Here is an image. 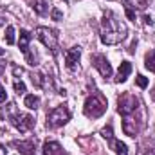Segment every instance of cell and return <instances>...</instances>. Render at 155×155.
Wrapping results in <instances>:
<instances>
[{
	"label": "cell",
	"instance_id": "6da1fadb",
	"mask_svg": "<svg viewBox=\"0 0 155 155\" xmlns=\"http://www.w3.org/2000/svg\"><path fill=\"white\" fill-rule=\"evenodd\" d=\"M126 38V25L119 22L112 11H107L101 20V41L105 45H116Z\"/></svg>",
	"mask_w": 155,
	"mask_h": 155
},
{
	"label": "cell",
	"instance_id": "7a4b0ae2",
	"mask_svg": "<svg viewBox=\"0 0 155 155\" xmlns=\"http://www.w3.org/2000/svg\"><path fill=\"white\" fill-rule=\"evenodd\" d=\"M83 112H85V116L90 117V119H97V117H101L105 112H107V99H105V96L99 94V92L88 96V97L85 99Z\"/></svg>",
	"mask_w": 155,
	"mask_h": 155
},
{
	"label": "cell",
	"instance_id": "3957f363",
	"mask_svg": "<svg viewBox=\"0 0 155 155\" xmlns=\"http://www.w3.org/2000/svg\"><path fill=\"white\" fill-rule=\"evenodd\" d=\"M15 107H16V105H9V112H7L9 121H11V124H13L18 132L25 134V132H29V130L35 126V117L27 116V114H20V112H16Z\"/></svg>",
	"mask_w": 155,
	"mask_h": 155
},
{
	"label": "cell",
	"instance_id": "277c9868",
	"mask_svg": "<svg viewBox=\"0 0 155 155\" xmlns=\"http://www.w3.org/2000/svg\"><path fill=\"white\" fill-rule=\"evenodd\" d=\"M137 110H139V99L134 94L124 92V94L119 96V99H117V112L123 117L134 116Z\"/></svg>",
	"mask_w": 155,
	"mask_h": 155
},
{
	"label": "cell",
	"instance_id": "5b68a950",
	"mask_svg": "<svg viewBox=\"0 0 155 155\" xmlns=\"http://www.w3.org/2000/svg\"><path fill=\"white\" fill-rule=\"evenodd\" d=\"M69 119H71V110H69L65 105H60V107L52 108V110L47 114V126L58 128V126H63Z\"/></svg>",
	"mask_w": 155,
	"mask_h": 155
},
{
	"label": "cell",
	"instance_id": "8992f818",
	"mask_svg": "<svg viewBox=\"0 0 155 155\" xmlns=\"http://www.w3.org/2000/svg\"><path fill=\"white\" fill-rule=\"evenodd\" d=\"M36 38L47 49H51V52H56L58 51V35H56V31H52L49 27H38L36 29Z\"/></svg>",
	"mask_w": 155,
	"mask_h": 155
},
{
	"label": "cell",
	"instance_id": "52a82bcc",
	"mask_svg": "<svg viewBox=\"0 0 155 155\" xmlns=\"http://www.w3.org/2000/svg\"><path fill=\"white\" fill-rule=\"evenodd\" d=\"M92 65L99 71V74L105 78V79L112 76V65L108 63L107 56H103V54H96V56L92 58Z\"/></svg>",
	"mask_w": 155,
	"mask_h": 155
},
{
	"label": "cell",
	"instance_id": "ba28073f",
	"mask_svg": "<svg viewBox=\"0 0 155 155\" xmlns=\"http://www.w3.org/2000/svg\"><path fill=\"white\" fill-rule=\"evenodd\" d=\"M79 56H81V49L79 47H71L65 52V67L69 71H74L76 69V63L79 61Z\"/></svg>",
	"mask_w": 155,
	"mask_h": 155
},
{
	"label": "cell",
	"instance_id": "9c48e42d",
	"mask_svg": "<svg viewBox=\"0 0 155 155\" xmlns=\"http://www.w3.org/2000/svg\"><path fill=\"white\" fill-rule=\"evenodd\" d=\"M41 153L43 155H67V152L60 146V143L56 141H47L41 148Z\"/></svg>",
	"mask_w": 155,
	"mask_h": 155
},
{
	"label": "cell",
	"instance_id": "30bf717a",
	"mask_svg": "<svg viewBox=\"0 0 155 155\" xmlns=\"http://www.w3.org/2000/svg\"><path fill=\"white\" fill-rule=\"evenodd\" d=\"M132 72V63L130 61H123L119 65V71H117V76H116V83H124L126 78L130 76Z\"/></svg>",
	"mask_w": 155,
	"mask_h": 155
},
{
	"label": "cell",
	"instance_id": "8fae6325",
	"mask_svg": "<svg viewBox=\"0 0 155 155\" xmlns=\"http://www.w3.org/2000/svg\"><path fill=\"white\" fill-rule=\"evenodd\" d=\"M108 141H110L112 150H114L117 155H128V148H126V144H124V143H121V141L116 139L114 135H112V137H108Z\"/></svg>",
	"mask_w": 155,
	"mask_h": 155
},
{
	"label": "cell",
	"instance_id": "7c38bea8",
	"mask_svg": "<svg viewBox=\"0 0 155 155\" xmlns=\"http://www.w3.org/2000/svg\"><path fill=\"white\" fill-rule=\"evenodd\" d=\"M15 146L18 148V152L22 155H33L35 153V143L33 141H25V143H15Z\"/></svg>",
	"mask_w": 155,
	"mask_h": 155
},
{
	"label": "cell",
	"instance_id": "4fadbf2b",
	"mask_svg": "<svg viewBox=\"0 0 155 155\" xmlns=\"http://www.w3.org/2000/svg\"><path fill=\"white\" fill-rule=\"evenodd\" d=\"M29 41H31V35H29V31L22 29V31H20V51H22L24 54L29 52Z\"/></svg>",
	"mask_w": 155,
	"mask_h": 155
},
{
	"label": "cell",
	"instance_id": "5bb4252c",
	"mask_svg": "<svg viewBox=\"0 0 155 155\" xmlns=\"http://www.w3.org/2000/svg\"><path fill=\"white\" fill-rule=\"evenodd\" d=\"M24 105L29 108V110H36L40 107V99L35 96V94H29V96H25V99H24Z\"/></svg>",
	"mask_w": 155,
	"mask_h": 155
},
{
	"label": "cell",
	"instance_id": "9a60e30c",
	"mask_svg": "<svg viewBox=\"0 0 155 155\" xmlns=\"http://www.w3.org/2000/svg\"><path fill=\"white\" fill-rule=\"evenodd\" d=\"M128 7H135V9H146L150 0H124Z\"/></svg>",
	"mask_w": 155,
	"mask_h": 155
},
{
	"label": "cell",
	"instance_id": "2e32d148",
	"mask_svg": "<svg viewBox=\"0 0 155 155\" xmlns=\"http://www.w3.org/2000/svg\"><path fill=\"white\" fill-rule=\"evenodd\" d=\"M144 67H146L148 71L155 72V51H152V52L146 54V58H144Z\"/></svg>",
	"mask_w": 155,
	"mask_h": 155
},
{
	"label": "cell",
	"instance_id": "e0dca14e",
	"mask_svg": "<svg viewBox=\"0 0 155 155\" xmlns=\"http://www.w3.org/2000/svg\"><path fill=\"white\" fill-rule=\"evenodd\" d=\"M4 38H5V43H7V45H13V43H15V27H13V25H7Z\"/></svg>",
	"mask_w": 155,
	"mask_h": 155
},
{
	"label": "cell",
	"instance_id": "ac0fdd59",
	"mask_svg": "<svg viewBox=\"0 0 155 155\" xmlns=\"http://www.w3.org/2000/svg\"><path fill=\"white\" fill-rule=\"evenodd\" d=\"M35 11L38 13V15H45L47 13V4H45V0H35Z\"/></svg>",
	"mask_w": 155,
	"mask_h": 155
},
{
	"label": "cell",
	"instance_id": "d6986e66",
	"mask_svg": "<svg viewBox=\"0 0 155 155\" xmlns=\"http://www.w3.org/2000/svg\"><path fill=\"white\" fill-rule=\"evenodd\" d=\"M13 87H15V92H16V94H24V92H25V85H24V81H18V79H16V81L13 83Z\"/></svg>",
	"mask_w": 155,
	"mask_h": 155
},
{
	"label": "cell",
	"instance_id": "ffe728a7",
	"mask_svg": "<svg viewBox=\"0 0 155 155\" xmlns=\"http://www.w3.org/2000/svg\"><path fill=\"white\" fill-rule=\"evenodd\" d=\"M135 83H137L141 88H146V87H148V79L143 76V74H139V76L135 78Z\"/></svg>",
	"mask_w": 155,
	"mask_h": 155
},
{
	"label": "cell",
	"instance_id": "44dd1931",
	"mask_svg": "<svg viewBox=\"0 0 155 155\" xmlns=\"http://www.w3.org/2000/svg\"><path fill=\"white\" fill-rule=\"evenodd\" d=\"M124 11H126V16H128L130 20H135V11H134L132 7H128V5H124Z\"/></svg>",
	"mask_w": 155,
	"mask_h": 155
},
{
	"label": "cell",
	"instance_id": "7402d4cb",
	"mask_svg": "<svg viewBox=\"0 0 155 155\" xmlns=\"http://www.w3.org/2000/svg\"><path fill=\"white\" fill-rule=\"evenodd\" d=\"M51 16H52V20H61V11H58V9H52L51 11Z\"/></svg>",
	"mask_w": 155,
	"mask_h": 155
},
{
	"label": "cell",
	"instance_id": "603a6c76",
	"mask_svg": "<svg viewBox=\"0 0 155 155\" xmlns=\"http://www.w3.org/2000/svg\"><path fill=\"white\" fill-rule=\"evenodd\" d=\"M5 99H7V92H5V88L0 85V103H5Z\"/></svg>",
	"mask_w": 155,
	"mask_h": 155
},
{
	"label": "cell",
	"instance_id": "cb8c5ba5",
	"mask_svg": "<svg viewBox=\"0 0 155 155\" xmlns=\"http://www.w3.org/2000/svg\"><path fill=\"white\" fill-rule=\"evenodd\" d=\"M143 20H144V24H146V25H153V18H152L150 15H144V16H143Z\"/></svg>",
	"mask_w": 155,
	"mask_h": 155
},
{
	"label": "cell",
	"instance_id": "d4e9b609",
	"mask_svg": "<svg viewBox=\"0 0 155 155\" xmlns=\"http://www.w3.org/2000/svg\"><path fill=\"white\" fill-rule=\"evenodd\" d=\"M135 45H137V41L134 40V41H132V45H130V49H128V52H130V54H134V52H135Z\"/></svg>",
	"mask_w": 155,
	"mask_h": 155
},
{
	"label": "cell",
	"instance_id": "484cf974",
	"mask_svg": "<svg viewBox=\"0 0 155 155\" xmlns=\"http://www.w3.org/2000/svg\"><path fill=\"white\" fill-rule=\"evenodd\" d=\"M144 155H155V146H152V148H146Z\"/></svg>",
	"mask_w": 155,
	"mask_h": 155
},
{
	"label": "cell",
	"instance_id": "4316f807",
	"mask_svg": "<svg viewBox=\"0 0 155 155\" xmlns=\"http://www.w3.org/2000/svg\"><path fill=\"white\" fill-rule=\"evenodd\" d=\"M4 71H5V65H4V63H0V76L4 74Z\"/></svg>",
	"mask_w": 155,
	"mask_h": 155
},
{
	"label": "cell",
	"instance_id": "83f0119b",
	"mask_svg": "<svg viewBox=\"0 0 155 155\" xmlns=\"http://www.w3.org/2000/svg\"><path fill=\"white\" fill-rule=\"evenodd\" d=\"M152 99L155 101V87H153V90H152Z\"/></svg>",
	"mask_w": 155,
	"mask_h": 155
},
{
	"label": "cell",
	"instance_id": "f1b7e54d",
	"mask_svg": "<svg viewBox=\"0 0 155 155\" xmlns=\"http://www.w3.org/2000/svg\"><path fill=\"white\" fill-rule=\"evenodd\" d=\"M2 54H4V49H0V56H2Z\"/></svg>",
	"mask_w": 155,
	"mask_h": 155
}]
</instances>
